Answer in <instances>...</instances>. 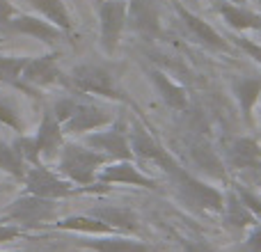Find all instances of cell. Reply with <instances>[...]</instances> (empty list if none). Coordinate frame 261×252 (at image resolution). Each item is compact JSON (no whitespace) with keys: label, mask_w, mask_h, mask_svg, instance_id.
<instances>
[{"label":"cell","mask_w":261,"mask_h":252,"mask_svg":"<svg viewBox=\"0 0 261 252\" xmlns=\"http://www.w3.org/2000/svg\"><path fill=\"white\" fill-rule=\"evenodd\" d=\"M108 163L110 158L106 154L96 152V149L87 147L83 142H64L58 158H55V167H58V172L62 177H67L69 181H73L78 186H85V188H101V190H108V186L99 184L96 174Z\"/></svg>","instance_id":"obj_1"},{"label":"cell","mask_w":261,"mask_h":252,"mask_svg":"<svg viewBox=\"0 0 261 252\" xmlns=\"http://www.w3.org/2000/svg\"><path fill=\"white\" fill-rule=\"evenodd\" d=\"M234 190L236 195H239V199L245 204V207L250 209V211L257 216V220L261 222V195L257 193V190H252V188H248V186H234Z\"/></svg>","instance_id":"obj_29"},{"label":"cell","mask_w":261,"mask_h":252,"mask_svg":"<svg viewBox=\"0 0 261 252\" xmlns=\"http://www.w3.org/2000/svg\"><path fill=\"white\" fill-rule=\"evenodd\" d=\"M128 140H130L133 161H140V163H144V165L163 170L167 177H172L181 167L179 163L174 161V156H172L163 144H158V140L153 138V135H149V131H144L140 124H133L128 129Z\"/></svg>","instance_id":"obj_6"},{"label":"cell","mask_w":261,"mask_h":252,"mask_svg":"<svg viewBox=\"0 0 261 252\" xmlns=\"http://www.w3.org/2000/svg\"><path fill=\"white\" fill-rule=\"evenodd\" d=\"M222 216H225L227 227H231V230H250V227H254L259 222L257 216L241 202L239 195H236L234 190H229V193L225 195V209H222Z\"/></svg>","instance_id":"obj_25"},{"label":"cell","mask_w":261,"mask_h":252,"mask_svg":"<svg viewBox=\"0 0 261 252\" xmlns=\"http://www.w3.org/2000/svg\"><path fill=\"white\" fill-rule=\"evenodd\" d=\"M53 227L64 232H78L83 236H99V234H122V232L113 230L110 225L101 222L99 218L90 216V213H81V216H64V218H55L50 222Z\"/></svg>","instance_id":"obj_22"},{"label":"cell","mask_w":261,"mask_h":252,"mask_svg":"<svg viewBox=\"0 0 261 252\" xmlns=\"http://www.w3.org/2000/svg\"><path fill=\"white\" fill-rule=\"evenodd\" d=\"M55 218H58V202L46 197H37V195H30V193L14 199L3 211V220L14 222V225L23 227V230L25 227L50 225Z\"/></svg>","instance_id":"obj_5"},{"label":"cell","mask_w":261,"mask_h":252,"mask_svg":"<svg viewBox=\"0 0 261 252\" xmlns=\"http://www.w3.org/2000/svg\"><path fill=\"white\" fill-rule=\"evenodd\" d=\"M99 184H124V186H138V188H149L156 190L158 181L153 177L144 174L142 167L135 161H110L108 165L101 167V172L96 174Z\"/></svg>","instance_id":"obj_12"},{"label":"cell","mask_w":261,"mask_h":252,"mask_svg":"<svg viewBox=\"0 0 261 252\" xmlns=\"http://www.w3.org/2000/svg\"><path fill=\"white\" fill-rule=\"evenodd\" d=\"M227 3H234V5H248V0H227Z\"/></svg>","instance_id":"obj_35"},{"label":"cell","mask_w":261,"mask_h":252,"mask_svg":"<svg viewBox=\"0 0 261 252\" xmlns=\"http://www.w3.org/2000/svg\"><path fill=\"white\" fill-rule=\"evenodd\" d=\"M28 3H30L32 12L44 16L55 28H60L64 35L73 30V18L69 14V7L64 0H28Z\"/></svg>","instance_id":"obj_24"},{"label":"cell","mask_w":261,"mask_h":252,"mask_svg":"<svg viewBox=\"0 0 261 252\" xmlns=\"http://www.w3.org/2000/svg\"><path fill=\"white\" fill-rule=\"evenodd\" d=\"M21 81L37 94L39 87L50 85H69V76H64L62 69L58 67V60L53 53L48 55H30L23 67Z\"/></svg>","instance_id":"obj_10"},{"label":"cell","mask_w":261,"mask_h":252,"mask_svg":"<svg viewBox=\"0 0 261 252\" xmlns=\"http://www.w3.org/2000/svg\"><path fill=\"white\" fill-rule=\"evenodd\" d=\"M69 87H73L76 92L92 96H103V99L113 101H126L119 90L115 76L101 64H78L69 73Z\"/></svg>","instance_id":"obj_4"},{"label":"cell","mask_w":261,"mask_h":252,"mask_svg":"<svg viewBox=\"0 0 261 252\" xmlns=\"http://www.w3.org/2000/svg\"><path fill=\"white\" fill-rule=\"evenodd\" d=\"M0 124L9 126L12 131H18V133H25V124L21 119V113L14 106V101L5 94H0Z\"/></svg>","instance_id":"obj_28"},{"label":"cell","mask_w":261,"mask_h":252,"mask_svg":"<svg viewBox=\"0 0 261 252\" xmlns=\"http://www.w3.org/2000/svg\"><path fill=\"white\" fill-rule=\"evenodd\" d=\"M115 122V113H110L108 108L96 104H85V101H76L69 110L67 119L62 122V131L64 135H87L92 131L106 129Z\"/></svg>","instance_id":"obj_8"},{"label":"cell","mask_w":261,"mask_h":252,"mask_svg":"<svg viewBox=\"0 0 261 252\" xmlns=\"http://www.w3.org/2000/svg\"><path fill=\"white\" fill-rule=\"evenodd\" d=\"M225 163L234 170L261 172V142L252 135H239L225 142Z\"/></svg>","instance_id":"obj_13"},{"label":"cell","mask_w":261,"mask_h":252,"mask_svg":"<svg viewBox=\"0 0 261 252\" xmlns=\"http://www.w3.org/2000/svg\"><path fill=\"white\" fill-rule=\"evenodd\" d=\"M28 58L30 55H0V83L9 87H16V90H23L25 94L37 96L25 83L21 81L23 67H25Z\"/></svg>","instance_id":"obj_26"},{"label":"cell","mask_w":261,"mask_h":252,"mask_svg":"<svg viewBox=\"0 0 261 252\" xmlns=\"http://www.w3.org/2000/svg\"><path fill=\"white\" fill-rule=\"evenodd\" d=\"M174 9H176V14H179L184 28L188 30V35L193 37L195 41L208 46V48H216V51H227L229 48V41H227L213 26H208L202 16H197V14H193L190 9H186L181 3H176Z\"/></svg>","instance_id":"obj_16"},{"label":"cell","mask_w":261,"mask_h":252,"mask_svg":"<svg viewBox=\"0 0 261 252\" xmlns=\"http://www.w3.org/2000/svg\"><path fill=\"white\" fill-rule=\"evenodd\" d=\"M172 184L176 188V195L184 204L190 209L202 213H222L225 209V193L211 184V181L202 179V177L186 172V167H179L174 174L170 177Z\"/></svg>","instance_id":"obj_2"},{"label":"cell","mask_w":261,"mask_h":252,"mask_svg":"<svg viewBox=\"0 0 261 252\" xmlns=\"http://www.w3.org/2000/svg\"><path fill=\"white\" fill-rule=\"evenodd\" d=\"M78 245L94 252H153L151 245L142 243L138 239H130L126 234H99L78 239Z\"/></svg>","instance_id":"obj_19"},{"label":"cell","mask_w":261,"mask_h":252,"mask_svg":"<svg viewBox=\"0 0 261 252\" xmlns=\"http://www.w3.org/2000/svg\"><path fill=\"white\" fill-rule=\"evenodd\" d=\"M126 28L144 39H158L161 37V14L153 0H128Z\"/></svg>","instance_id":"obj_15"},{"label":"cell","mask_w":261,"mask_h":252,"mask_svg":"<svg viewBox=\"0 0 261 252\" xmlns=\"http://www.w3.org/2000/svg\"><path fill=\"white\" fill-rule=\"evenodd\" d=\"M190 152V161L197 167L199 172L208 177L213 181H227V170H225V161L222 156L206 142V140H195L188 147Z\"/></svg>","instance_id":"obj_18"},{"label":"cell","mask_w":261,"mask_h":252,"mask_svg":"<svg viewBox=\"0 0 261 252\" xmlns=\"http://www.w3.org/2000/svg\"><path fill=\"white\" fill-rule=\"evenodd\" d=\"M213 9L222 18V23L234 32H259L261 30V14L252 12L248 5H234V3H227V0H220V3L213 5Z\"/></svg>","instance_id":"obj_17"},{"label":"cell","mask_w":261,"mask_h":252,"mask_svg":"<svg viewBox=\"0 0 261 252\" xmlns=\"http://www.w3.org/2000/svg\"><path fill=\"white\" fill-rule=\"evenodd\" d=\"M149 78H151L156 92L161 94V99L170 106L176 113H184L188 110V92H186L184 85H179L176 81H172L165 71L161 69H149Z\"/></svg>","instance_id":"obj_20"},{"label":"cell","mask_w":261,"mask_h":252,"mask_svg":"<svg viewBox=\"0 0 261 252\" xmlns=\"http://www.w3.org/2000/svg\"><path fill=\"white\" fill-rule=\"evenodd\" d=\"M83 144L106 154L110 161H133L128 129L122 122H113L110 126H106V129L92 131V133L83 135Z\"/></svg>","instance_id":"obj_9"},{"label":"cell","mask_w":261,"mask_h":252,"mask_svg":"<svg viewBox=\"0 0 261 252\" xmlns=\"http://www.w3.org/2000/svg\"><path fill=\"white\" fill-rule=\"evenodd\" d=\"M128 0H103L99 5V41L106 55L117 51L122 35L126 30Z\"/></svg>","instance_id":"obj_7"},{"label":"cell","mask_w":261,"mask_h":252,"mask_svg":"<svg viewBox=\"0 0 261 252\" xmlns=\"http://www.w3.org/2000/svg\"><path fill=\"white\" fill-rule=\"evenodd\" d=\"M94 3H96V5H101V3H103V0H94Z\"/></svg>","instance_id":"obj_37"},{"label":"cell","mask_w":261,"mask_h":252,"mask_svg":"<svg viewBox=\"0 0 261 252\" xmlns=\"http://www.w3.org/2000/svg\"><path fill=\"white\" fill-rule=\"evenodd\" d=\"M181 248H184V252H218L204 239H181Z\"/></svg>","instance_id":"obj_33"},{"label":"cell","mask_w":261,"mask_h":252,"mask_svg":"<svg viewBox=\"0 0 261 252\" xmlns=\"http://www.w3.org/2000/svg\"><path fill=\"white\" fill-rule=\"evenodd\" d=\"M90 216L99 218L101 222H106V225H110L113 230L122 232V234H135V232L140 230L138 225V216H135L133 211H128V209H122V207H94L90 209Z\"/></svg>","instance_id":"obj_23"},{"label":"cell","mask_w":261,"mask_h":252,"mask_svg":"<svg viewBox=\"0 0 261 252\" xmlns=\"http://www.w3.org/2000/svg\"><path fill=\"white\" fill-rule=\"evenodd\" d=\"M0 172L9 174L12 179H16V181H23V177H25L28 163L18 156V152L14 149V144L0 142Z\"/></svg>","instance_id":"obj_27"},{"label":"cell","mask_w":261,"mask_h":252,"mask_svg":"<svg viewBox=\"0 0 261 252\" xmlns=\"http://www.w3.org/2000/svg\"><path fill=\"white\" fill-rule=\"evenodd\" d=\"M25 234V230L14 222H7V220H0V243H9V241L18 239V236Z\"/></svg>","instance_id":"obj_32"},{"label":"cell","mask_w":261,"mask_h":252,"mask_svg":"<svg viewBox=\"0 0 261 252\" xmlns=\"http://www.w3.org/2000/svg\"><path fill=\"white\" fill-rule=\"evenodd\" d=\"M259 35H261V30H259Z\"/></svg>","instance_id":"obj_38"},{"label":"cell","mask_w":261,"mask_h":252,"mask_svg":"<svg viewBox=\"0 0 261 252\" xmlns=\"http://www.w3.org/2000/svg\"><path fill=\"white\" fill-rule=\"evenodd\" d=\"M32 138H35L37 152H39L41 161H53V158H58L60 149H62V144H64V131H62V124L55 117L50 106L44 108V117H41L37 131L32 133Z\"/></svg>","instance_id":"obj_14"},{"label":"cell","mask_w":261,"mask_h":252,"mask_svg":"<svg viewBox=\"0 0 261 252\" xmlns=\"http://www.w3.org/2000/svg\"><path fill=\"white\" fill-rule=\"evenodd\" d=\"M231 41H234V44L239 46L245 55H250V58H252L257 64H261V41L250 39V37H243L241 32H236V35L231 37Z\"/></svg>","instance_id":"obj_30"},{"label":"cell","mask_w":261,"mask_h":252,"mask_svg":"<svg viewBox=\"0 0 261 252\" xmlns=\"http://www.w3.org/2000/svg\"><path fill=\"white\" fill-rule=\"evenodd\" d=\"M257 186H259V190H261V172H259V177H257Z\"/></svg>","instance_id":"obj_36"},{"label":"cell","mask_w":261,"mask_h":252,"mask_svg":"<svg viewBox=\"0 0 261 252\" xmlns=\"http://www.w3.org/2000/svg\"><path fill=\"white\" fill-rule=\"evenodd\" d=\"M243 252H261V222L250 227L248 236L243 241Z\"/></svg>","instance_id":"obj_31"},{"label":"cell","mask_w":261,"mask_h":252,"mask_svg":"<svg viewBox=\"0 0 261 252\" xmlns=\"http://www.w3.org/2000/svg\"><path fill=\"white\" fill-rule=\"evenodd\" d=\"M14 12H16V7H14L9 0H0V32H3V26L9 21V18L14 16Z\"/></svg>","instance_id":"obj_34"},{"label":"cell","mask_w":261,"mask_h":252,"mask_svg":"<svg viewBox=\"0 0 261 252\" xmlns=\"http://www.w3.org/2000/svg\"><path fill=\"white\" fill-rule=\"evenodd\" d=\"M3 32L9 35H25L32 39H39L44 44H58L64 37V32L60 28H55L53 23H48L39 14H25V12H14V16L3 26Z\"/></svg>","instance_id":"obj_11"},{"label":"cell","mask_w":261,"mask_h":252,"mask_svg":"<svg viewBox=\"0 0 261 252\" xmlns=\"http://www.w3.org/2000/svg\"><path fill=\"white\" fill-rule=\"evenodd\" d=\"M23 184H25V193L37 195V197L55 199V202L73 197V195H81V193H106L101 188H85V186L73 184L67 177L60 174L58 170H50L44 163L28 167L25 177H23Z\"/></svg>","instance_id":"obj_3"},{"label":"cell","mask_w":261,"mask_h":252,"mask_svg":"<svg viewBox=\"0 0 261 252\" xmlns=\"http://www.w3.org/2000/svg\"><path fill=\"white\" fill-rule=\"evenodd\" d=\"M231 92H234V99L239 104L241 113H243L245 122L252 124V115L254 108L261 101V78L257 76H241L231 83Z\"/></svg>","instance_id":"obj_21"}]
</instances>
